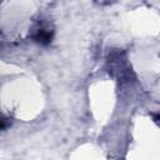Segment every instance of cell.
<instances>
[{
  "instance_id": "7a4b0ae2",
  "label": "cell",
  "mask_w": 160,
  "mask_h": 160,
  "mask_svg": "<svg viewBox=\"0 0 160 160\" xmlns=\"http://www.w3.org/2000/svg\"><path fill=\"white\" fill-rule=\"evenodd\" d=\"M9 125H10L9 119H8V118H5L2 114H0V131H1V130H4L5 128H8Z\"/></svg>"
},
{
  "instance_id": "6da1fadb",
  "label": "cell",
  "mask_w": 160,
  "mask_h": 160,
  "mask_svg": "<svg viewBox=\"0 0 160 160\" xmlns=\"http://www.w3.org/2000/svg\"><path fill=\"white\" fill-rule=\"evenodd\" d=\"M51 38H52V31L42 26L38 28L32 34V39L41 45H48L51 41Z\"/></svg>"
}]
</instances>
